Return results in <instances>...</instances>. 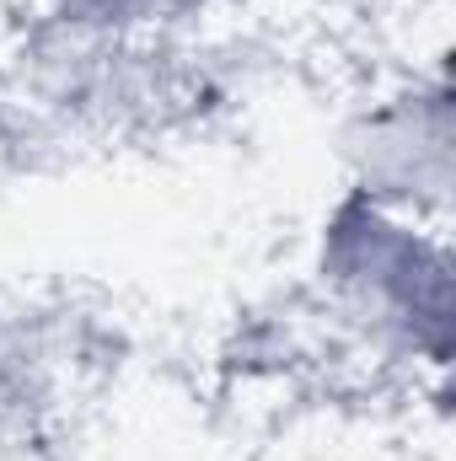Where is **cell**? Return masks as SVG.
Segmentation results:
<instances>
[{
    "mask_svg": "<svg viewBox=\"0 0 456 461\" xmlns=\"http://www.w3.org/2000/svg\"><path fill=\"white\" fill-rule=\"evenodd\" d=\"M323 312L376 365L446 375L451 359V247L430 215L343 188L312 241Z\"/></svg>",
    "mask_w": 456,
    "mask_h": 461,
    "instance_id": "6da1fadb",
    "label": "cell"
},
{
    "mask_svg": "<svg viewBox=\"0 0 456 461\" xmlns=\"http://www.w3.org/2000/svg\"><path fill=\"white\" fill-rule=\"evenodd\" d=\"M349 156H354V188L441 221L446 194H451V81H446V65L435 59L424 76L376 97L349 134Z\"/></svg>",
    "mask_w": 456,
    "mask_h": 461,
    "instance_id": "7a4b0ae2",
    "label": "cell"
},
{
    "mask_svg": "<svg viewBox=\"0 0 456 461\" xmlns=\"http://www.w3.org/2000/svg\"><path fill=\"white\" fill-rule=\"evenodd\" d=\"M65 43L81 49H129L178 32L205 11V0H27Z\"/></svg>",
    "mask_w": 456,
    "mask_h": 461,
    "instance_id": "3957f363",
    "label": "cell"
}]
</instances>
